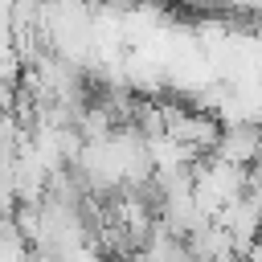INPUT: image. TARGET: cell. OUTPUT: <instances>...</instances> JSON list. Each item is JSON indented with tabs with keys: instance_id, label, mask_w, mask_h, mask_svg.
Here are the masks:
<instances>
[{
	"instance_id": "1",
	"label": "cell",
	"mask_w": 262,
	"mask_h": 262,
	"mask_svg": "<svg viewBox=\"0 0 262 262\" xmlns=\"http://www.w3.org/2000/svg\"><path fill=\"white\" fill-rule=\"evenodd\" d=\"M213 156L250 168V164L262 156V127H254V123H233V127H225L221 139H217V147H213Z\"/></svg>"
}]
</instances>
